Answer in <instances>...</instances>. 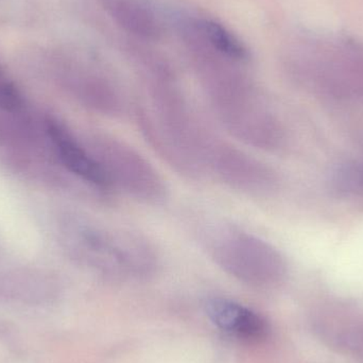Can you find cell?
<instances>
[{
	"label": "cell",
	"mask_w": 363,
	"mask_h": 363,
	"mask_svg": "<svg viewBox=\"0 0 363 363\" xmlns=\"http://www.w3.org/2000/svg\"><path fill=\"white\" fill-rule=\"evenodd\" d=\"M363 181L359 170L355 167H343L337 172L335 183L337 188L342 191H351L355 190L359 186L360 182Z\"/></svg>",
	"instance_id": "cell-9"
},
{
	"label": "cell",
	"mask_w": 363,
	"mask_h": 363,
	"mask_svg": "<svg viewBox=\"0 0 363 363\" xmlns=\"http://www.w3.org/2000/svg\"><path fill=\"white\" fill-rule=\"evenodd\" d=\"M205 91L211 113L226 133L245 146L277 150L285 142V130L262 96L235 74H207Z\"/></svg>",
	"instance_id": "cell-1"
},
{
	"label": "cell",
	"mask_w": 363,
	"mask_h": 363,
	"mask_svg": "<svg viewBox=\"0 0 363 363\" xmlns=\"http://www.w3.org/2000/svg\"><path fill=\"white\" fill-rule=\"evenodd\" d=\"M48 134L62 166L78 180L102 194L111 190L91 155L67 129L57 121L48 123Z\"/></svg>",
	"instance_id": "cell-5"
},
{
	"label": "cell",
	"mask_w": 363,
	"mask_h": 363,
	"mask_svg": "<svg viewBox=\"0 0 363 363\" xmlns=\"http://www.w3.org/2000/svg\"><path fill=\"white\" fill-rule=\"evenodd\" d=\"M21 97L17 89L8 82H0V108L17 110L21 106Z\"/></svg>",
	"instance_id": "cell-10"
},
{
	"label": "cell",
	"mask_w": 363,
	"mask_h": 363,
	"mask_svg": "<svg viewBox=\"0 0 363 363\" xmlns=\"http://www.w3.org/2000/svg\"><path fill=\"white\" fill-rule=\"evenodd\" d=\"M102 8L119 28L146 40L161 38L159 21L146 6L138 0H100Z\"/></svg>",
	"instance_id": "cell-7"
},
{
	"label": "cell",
	"mask_w": 363,
	"mask_h": 363,
	"mask_svg": "<svg viewBox=\"0 0 363 363\" xmlns=\"http://www.w3.org/2000/svg\"><path fill=\"white\" fill-rule=\"evenodd\" d=\"M207 315L216 328L245 342H260L270 334L268 321L253 309L223 298L207 301Z\"/></svg>",
	"instance_id": "cell-6"
},
{
	"label": "cell",
	"mask_w": 363,
	"mask_h": 363,
	"mask_svg": "<svg viewBox=\"0 0 363 363\" xmlns=\"http://www.w3.org/2000/svg\"><path fill=\"white\" fill-rule=\"evenodd\" d=\"M199 26L203 38L220 55L232 61L245 62L249 60V49L245 43L225 26L208 18L201 21Z\"/></svg>",
	"instance_id": "cell-8"
},
{
	"label": "cell",
	"mask_w": 363,
	"mask_h": 363,
	"mask_svg": "<svg viewBox=\"0 0 363 363\" xmlns=\"http://www.w3.org/2000/svg\"><path fill=\"white\" fill-rule=\"evenodd\" d=\"M74 238L82 259L114 281H144L155 277L161 266L155 245L132 230L89 222L78 226Z\"/></svg>",
	"instance_id": "cell-2"
},
{
	"label": "cell",
	"mask_w": 363,
	"mask_h": 363,
	"mask_svg": "<svg viewBox=\"0 0 363 363\" xmlns=\"http://www.w3.org/2000/svg\"><path fill=\"white\" fill-rule=\"evenodd\" d=\"M111 192L118 191L148 205L165 202L168 188L155 166L128 143L113 135L94 138L89 149Z\"/></svg>",
	"instance_id": "cell-4"
},
{
	"label": "cell",
	"mask_w": 363,
	"mask_h": 363,
	"mask_svg": "<svg viewBox=\"0 0 363 363\" xmlns=\"http://www.w3.org/2000/svg\"><path fill=\"white\" fill-rule=\"evenodd\" d=\"M203 245L207 255L226 274L255 288L283 281L287 264L281 252L264 239L232 224L205 228Z\"/></svg>",
	"instance_id": "cell-3"
}]
</instances>
